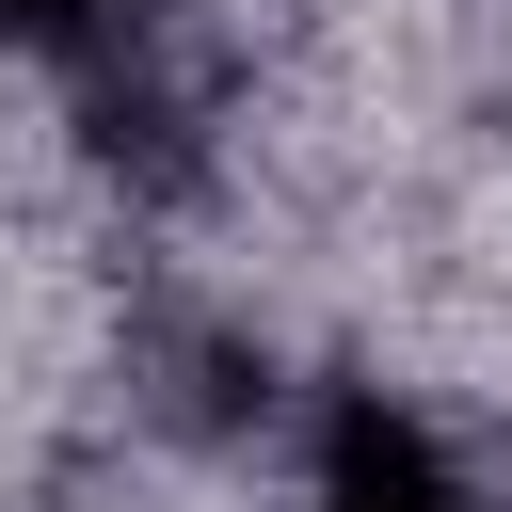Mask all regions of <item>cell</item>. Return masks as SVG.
<instances>
[{
    "label": "cell",
    "mask_w": 512,
    "mask_h": 512,
    "mask_svg": "<svg viewBox=\"0 0 512 512\" xmlns=\"http://www.w3.org/2000/svg\"><path fill=\"white\" fill-rule=\"evenodd\" d=\"M304 512H480V480H464V448H448L416 400L336 384L320 432H304Z\"/></svg>",
    "instance_id": "cell-1"
},
{
    "label": "cell",
    "mask_w": 512,
    "mask_h": 512,
    "mask_svg": "<svg viewBox=\"0 0 512 512\" xmlns=\"http://www.w3.org/2000/svg\"><path fill=\"white\" fill-rule=\"evenodd\" d=\"M128 32V0H0V48L16 64H96Z\"/></svg>",
    "instance_id": "cell-2"
}]
</instances>
